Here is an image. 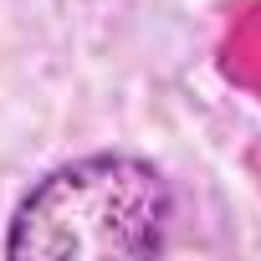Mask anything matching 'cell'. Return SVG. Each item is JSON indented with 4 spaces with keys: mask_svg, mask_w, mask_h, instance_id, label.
<instances>
[{
    "mask_svg": "<svg viewBox=\"0 0 261 261\" xmlns=\"http://www.w3.org/2000/svg\"><path fill=\"white\" fill-rule=\"evenodd\" d=\"M174 220L169 179L139 154H87L57 164L16 205L11 261H149Z\"/></svg>",
    "mask_w": 261,
    "mask_h": 261,
    "instance_id": "cell-1",
    "label": "cell"
}]
</instances>
